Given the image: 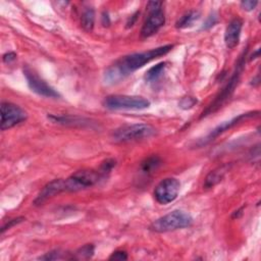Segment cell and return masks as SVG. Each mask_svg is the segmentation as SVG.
Returning <instances> with one entry per match:
<instances>
[{
  "label": "cell",
  "instance_id": "1",
  "mask_svg": "<svg viewBox=\"0 0 261 261\" xmlns=\"http://www.w3.org/2000/svg\"><path fill=\"white\" fill-rule=\"evenodd\" d=\"M172 48L173 45L168 44L150 49L148 51L136 52L124 56L105 71L104 81L106 84L110 85L120 83L122 80L132 75L134 71L143 67L145 65L149 64L155 59H158V57L167 54Z\"/></svg>",
  "mask_w": 261,
  "mask_h": 261
},
{
  "label": "cell",
  "instance_id": "2",
  "mask_svg": "<svg viewBox=\"0 0 261 261\" xmlns=\"http://www.w3.org/2000/svg\"><path fill=\"white\" fill-rule=\"evenodd\" d=\"M247 53H248V48H246L243 51V53L240 55L239 60L236 64L235 70L233 72V75H231V77L229 78L228 82L224 87L223 90L220 92V94L217 95L212 102L207 106V108L202 112L200 119L205 118V117H207V115L212 114V113L216 112L217 110H220L224 106V104L227 103V101L231 97V95L234 94L235 89L237 88V86L240 82L242 72L245 68L246 60H247Z\"/></svg>",
  "mask_w": 261,
  "mask_h": 261
},
{
  "label": "cell",
  "instance_id": "3",
  "mask_svg": "<svg viewBox=\"0 0 261 261\" xmlns=\"http://www.w3.org/2000/svg\"><path fill=\"white\" fill-rule=\"evenodd\" d=\"M193 224L192 216L183 210H173L153 222L150 229L155 233H167L177 229L189 228Z\"/></svg>",
  "mask_w": 261,
  "mask_h": 261
},
{
  "label": "cell",
  "instance_id": "4",
  "mask_svg": "<svg viewBox=\"0 0 261 261\" xmlns=\"http://www.w3.org/2000/svg\"><path fill=\"white\" fill-rule=\"evenodd\" d=\"M157 133L156 129L148 124H132L114 130L111 139L115 143H126L148 139Z\"/></svg>",
  "mask_w": 261,
  "mask_h": 261
},
{
  "label": "cell",
  "instance_id": "5",
  "mask_svg": "<svg viewBox=\"0 0 261 261\" xmlns=\"http://www.w3.org/2000/svg\"><path fill=\"white\" fill-rule=\"evenodd\" d=\"M103 105L110 110H143L150 107L151 102L141 96L111 95L104 99Z\"/></svg>",
  "mask_w": 261,
  "mask_h": 261
},
{
  "label": "cell",
  "instance_id": "6",
  "mask_svg": "<svg viewBox=\"0 0 261 261\" xmlns=\"http://www.w3.org/2000/svg\"><path fill=\"white\" fill-rule=\"evenodd\" d=\"M102 178L99 171L93 169H83L76 171L74 175L65 180V192H78L87 188L93 187Z\"/></svg>",
  "mask_w": 261,
  "mask_h": 261
},
{
  "label": "cell",
  "instance_id": "7",
  "mask_svg": "<svg viewBox=\"0 0 261 261\" xmlns=\"http://www.w3.org/2000/svg\"><path fill=\"white\" fill-rule=\"evenodd\" d=\"M181 183L175 178H166L159 183L154 190V198L162 205L175 201L179 195Z\"/></svg>",
  "mask_w": 261,
  "mask_h": 261
},
{
  "label": "cell",
  "instance_id": "8",
  "mask_svg": "<svg viewBox=\"0 0 261 261\" xmlns=\"http://www.w3.org/2000/svg\"><path fill=\"white\" fill-rule=\"evenodd\" d=\"M28 118L27 112L17 104L10 102L1 103V130H9L25 122Z\"/></svg>",
  "mask_w": 261,
  "mask_h": 261
},
{
  "label": "cell",
  "instance_id": "9",
  "mask_svg": "<svg viewBox=\"0 0 261 261\" xmlns=\"http://www.w3.org/2000/svg\"><path fill=\"white\" fill-rule=\"evenodd\" d=\"M24 75L26 77L27 83L30 89L36 94L46 97V98H59L61 94L57 92L50 85H48L44 80H42L34 70L26 66L24 68Z\"/></svg>",
  "mask_w": 261,
  "mask_h": 261
},
{
  "label": "cell",
  "instance_id": "10",
  "mask_svg": "<svg viewBox=\"0 0 261 261\" xmlns=\"http://www.w3.org/2000/svg\"><path fill=\"white\" fill-rule=\"evenodd\" d=\"M259 111H250V112H246V113H242L240 115H238V117L231 119L228 122H224L223 124H221L220 126H217L215 129H213L211 132L204 138L203 140H201L199 142V145L200 146H202V145H205V144H208L210 143L211 141H213L214 139H216L219 136H221L222 134H224L225 132H227V130H228L229 129L236 127L237 125L243 123L244 121H247L249 119H252V118H256L259 115Z\"/></svg>",
  "mask_w": 261,
  "mask_h": 261
},
{
  "label": "cell",
  "instance_id": "11",
  "mask_svg": "<svg viewBox=\"0 0 261 261\" xmlns=\"http://www.w3.org/2000/svg\"><path fill=\"white\" fill-rule=\"evenodd\" d=\"M164 23L165 16L162 8L149 10L148 17L141 29V37L146 39L155 35L164 26Z\"/></svg>",
  "mask_w": 261,
  "mask_h": 261
},
{
  "label": "cell",
  "instance_id": "12",
  "mask_svg": "<svg viewBox=\"0 0 261 261\" xmlns=\"http://www.w3.org/2000/svg\"><path fill=\"white\" fill-rule=\"evenodd\" d=\"M65 192V180L57 179L49 182L46 186H44L42 191L39 193L37 198L34 201L35 205H41L47 201L48 199L54 197L55 195Z\"/></svg>",
  "mask_w": 261,
  "mask_h": 261
},
{
  "label": "cell",
  "instance_id": "13",
  "mask_svg": "<svg viewBox=\"0 0 261 261\" xmlns=\"http://www.w3.org/2000/svg\"><path fill=\"white\" fill-rule=\"evenodd\" d=\"M242 28H243V21L239 18L231 20L228 23L225 33V43L226 46L228 49H234L235 47L238 46L240 42Z\"/></svg>",
  "mask_w": 261,
  "mask_h": 261
},
{
  "label": "cell",
  "instance_id": "14",
  "mask_svg": "<svg viewBox=\"0 0 261 261\" xmlns=\"http://www.w3.org/2000/svg\"><path fill=\"white\" fill-rule=\"evenodd\" d=\"M231 164L230 163H225L219 167L214 168L213 170H211L208 175L205 178L204 181V188L205 189H211V188L215 187L217 184H220L225 176L227 175V172L230 169Z\"/></svg>",
  "mask_w": 261,
  "mask_h": 261
},
{
  "label": "cell",
  "instance_id": "15",
  "mask_svg": "<svg viewBox=\"0 0 261 261\" xmlns=\"http://www.w3.org/2000/svg\"><path fill=\"white\" fill-rule=\"evenodd\" d=\"M51 121H53L56 124L61 125H65V126H87L89 125L90 121L86 120L84 118H79V117H72V115H49L48 117Z\"/></svg>",
  "mask_w": 261,
  "mask_h": 261
},
{
  "label": "cell",
  "instance_id": "16",
  "mask_svg": "<svg viewBox=\"0 0 261 261\" xmlns=\"http://www.w3.org/2000/svg\"><path fill=\"white\" fill-rule=\"evenodd\" d=\"M95 24V12L92 7H87L81 17V25L86 32H92Z\"/></svg>",
  "mask_w": 261,
  "mask_h": 261
},
{
  "label": "cell",
  "instance_id": "17",
  "mask_svg": "<svg viewBox=\"0 0 261 261\" xmlns=\"http://www.w3.org/2000/svg\"><path fill=\"white\" fill-rule=\"evenodd\" d=\"M200 17V13L198 11L192 10L185 13L183 17H181V19L177 22L176 27L178 29H186V28H189L191 26H193V24L199 19Z\"/></svg>",
  "mask_w": 261,
  "mask_h": 261
},
{
  "label": "cell",
  "instance_id": "18",
  "mask_svg": "<svg viewBox=\"0 0 261 261\" xmlns=\"http://www.w3.org/2000/svg\"><path fill=\"white\" fill-rule=\"evenodd\" d=\"M165 67H166V64L165 63H161V64H158V65L152 66L151 68H149L147 70L146 75H145V80H146L149 83L156 82L159 78H161L163 75Z\"/></svg>",
  "mask_w": 261,
  "mask_h": 261
},
{
  "label": "cell",
  "instance_id": "19",
  "mask_svg": "<svg viewBox=\"0 0 261 261\" xmlns=\"http://www.w3.org/2000/svg\"><path fill=\"white\" fill-rule=\"evenodd\" d=\"M162 164V159L158 156H150L145 159V161L141 163V169L145 173H150L156 170Z\"/></svg>",
  "mask_w": 261,
  "mask_h": 261
},
{
  "label": "cell",
  "instance_id": "20",
  "mask_svg": "<svg viewBox=\"0 0 261 261\" xmlns=\"http://www.w3.org/2000/svg\"><path fill=\"white\" fill-rule=\"evenodd\" d=\"M40 259L42 260H70L75 259V256H70L69 253L63 252L61 250H54L51 252L46 253L44 256H42Z\"/></svg>",
  "mask_w": 261,
  "mask_h": 261
},
{
  "label": "cell",
  "instance_id": "21",
  "mask_svg": "<svg viewBox=\"0 0 261 261\" xmlns=\"http://www.w3.org/2000/svg\"><path fill=\"white\" fill-rule=\"evenodd\" d=\"M95 248L92 244H87L76 252V259H89L94 255Z\"/></svg>",
  "mask_w": 261,
  "mask_h": 261
},
{
  "label": "cell",
  "instance_id": "22",
  "mask_svg": "<svg viewBox=\"0 0 261 261\" xmlns=\"http://www.w3.org/2000/svg\"><path fill=\"white\" fill-rule=\"evenodd\" d=\"M115 166V161H113V159H107L106 162H104L102 163V165H101L100 167V170H98L101 176H102V178H104L107 173H109L111 171V169Z\"/></svg>",
  "mask_w": 261,
  "mask_h": 261
},
{
  "label": "cell",
  "instance_id": "23",
  "mask_svg": "<svg viewBox=\"0 0 261 261\" xmlns=\"http://www.w3.org/2000/svg\"><path fill=\"white\" fill-rule=\"evenodd\" d=\"M198 102V100L194 97H190V96H188V97H184L182 100H181V102H180V107L183 108V109H190L192 108L195 104H197Z\"/></svg>",
  "mask_w": 261,
  "mask_h": 261
},
{
  "label": "cell",
  "instance_id": "24",
  "mask_svg": "<svg viewBox=\"0 0 261 261\" xmlns=\"http://www.w3.org/2000/svg\"><path fill=\"white\" fill-rule=\"evenodd\" d=\"M25 221V217L21 216V217H17V219H13V220H10L8 221L7 224H5L2 228H1V234H4V231L11 228L12 227H14L16 225H19L21 223H23Z\"/></svg>",
  "mask_w": 261,
  "mask_h": 261
},
{
  "label": "cell",
  "instance_id": "25",
  "mask_svg": "<svg viewBox=\"0 0 261 261\" xmlns=\"http://www.w3.org/2000/svg\"><path fill=\"white\" fill-rule=\"evenodd\" d=\"M127 259H128V254L126 251L123 250H118L113 252L109 257V260H117V261H123Z\"/></svg>",
  "mask_w": 261,
  "mask_h": 261
},
{
  "label": "cell",
  "instance_id": "26",
  "mask_svg": "<svg viewBox=\"0 0 261 261\" xmlns=\"http://www.w3.org/2000/svg\"><path fill=\"white\" fill-rule=\"evenodd\" d=\"M257 4H258L257 1H252V0H246V1H242L241 2L242 8L244 10H247V11L253 10L257 6Z\"/></svg>",
  "mask_w": 261,
  "mask_h": 261
},
{
  "label": "cell",
  "instance_id": "27",
  "mask_svg": "<svg viewBox=\"0 0 261 261\" xmlns=\"http://www.w3.org/2000/svg\"><path fill=\"white\" fill-rule=\"evenodd\" d=\"M16 59H17V54L14 52H8L3 55V62L6 64L12 63L13 61H16Z\"/></svg>",
  "mask_w": 261,
  "mask_h": 261
},
{
  "label": "cell",
  "instance_id": "28",
  "mask_svg": "<svg viewBox=\"0 0 261 261\" xmlns=\"http://www.w3.org/2000/svg\"><path fill=\"white\" fill-rule=\"evenodd\" d=\"M216 22H217V18L215 16H210L208 18V20L206 21V23L204 24V26L202 27V29H209V28L213 27L216 24Z\"/></svg>",
  "mask_w": 261,
  "mask_h": 261
},
{
  "label": "cell",
  "instance_id": "29",
  "mask_svg": "<svg viewBox=\"0 0 261 261\" xmlns=\"http://www.w3.org/2000/svg\"><path fill=\"white\" fill-rule=\"evenodd\" d=\"M163 2L161 1H150L147 4V9L151 10V9H158V8H162L163 6Z\"/></svg>",
  "mask_w": 261,
  "mask_h": 261
},
{
  "label": "cell",
  "instance_id": "30",
  "mask_svg": "<svg viewBox=\"0 0 261 261\" xmlns=\"http://www.w3.org/2000/svg\"><path fill=\"white\" fill-rule=\"evenodd\" d=\"M258 56H259V49H257V50H256V52H255V53L252 55V59H251V61H252V60H255V59H257Z\"/></svg>",
  "mask_w": 261,
  "mask_h": 261
}]
</instances>
